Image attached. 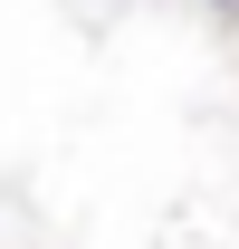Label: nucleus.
<instances>
[{
  "label": "nucleus",
  "instance_id": "nucleus-1",
  "mask_svg": "<svg viewBox=\"0 0 239 249\" xmlns=\"http://www.w3.org/2000/svg\"><path fill=\"white\" fill-rule=\"evenodd\" d=\"M201 10H210V19H239V0H201Z\"/></svg>",
  "mask_w": 239,
  "mask_h": 249
}]
</instances>
